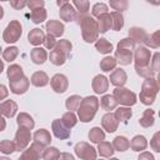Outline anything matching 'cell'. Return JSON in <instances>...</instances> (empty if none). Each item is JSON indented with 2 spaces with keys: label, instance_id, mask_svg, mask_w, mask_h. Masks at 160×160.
<instances>
[{
  "label": "cell",
  "instance_id": "cell-1",
  "mask_svg": "<svg viewBox=\"0 0 160 160\" xmlns=\"http://www.w3.org/2000/svg\"><path fill=\"white\" fill-rule=\"evenodd\" d=\"M78 24L80 25V29H81V36L84 39L85 42H95L98 39H99V24H98V20H95L92 16L88 15L86 14H81L79 12L78 14Z\"/></svg>",
  "mask_w": 160,
  "mask_h": 160
},
{
  "label": "cell",
  "instance_id": "cell-2",
  "mask_svg": "<svg viewBox=\"0 0 160 160\" xmlns=\"http://www.w3.org/2000/svg\"><path fill=\"white\" fill-rule=\"evenodd\" d=\"M134 50H135V41L129 36L125 39H121L118 42L116 50H115V59L120 65H130V62L134 60Z\"/></svg>",
  "mask_w": 160,
  "mask_h": 160
},
{
  "label": "cell",
  "instance_id": "cell-3",
  "mask_svg": "<svg viewBox=\"0 0 160 160\" xmlns=\"http://www.w3.org/2000/svg\"><path fill=\"white\" fill-rule=\"evenodd\" d=\"M100 101L96 96H86L81 100L80 106L78 109V118L81 122H89L91 121L99 109Z\"/></svg>",
  "mask_w": 160,
  "mask_h": 160
},
{
  "label": "cell",
  "instance_id": "cell-4",
  "mask_svg": "<svg viewBox=\"0 0 160 160\" xmlns=\"http://www.w3.org/2000/svg\"><path fill=\"white\" fill-rule=\"evenodd\" d=\"M160 90V86L158 84V81L154 78H146L142 84H141V90H140V101L144 105L150 106L151 104H154L156 95Z\"/></svg>",
  "mask_w": 160,
  "mask_h": 160
},
{
  "label": "cell",
  "instance_id": "cell-5",
  "mask_svg": "<svg viewBox=\"0 0 160 160\" xmlns=\"http://www.w3.org/2000/svg\"><path fill=\"white\" fill-rule=\"evenodd\" d=\"M21 34H22V26H21L20 21L11 20L8 24L4 32H2V40L6 44H12V42H16L20 39Z\"/></svg>",
  "mask_w": 160,
  "mask_h": 160
},
{
  "label": "cell",
  "instance_id": "cell-6",
  "mask_svg": "<svg viewBox=\"0 0 160 160\" xmlns=\"http://www.w3.org/2000/svg\"><path fill=\"white\" fill-rule=\"evenodd\" d=\"M114 96L116 98L118 102L124 106H132L136 104V94L132 92L130 89L124 86H116L114 90Z\"/></svg>",
  "mask_w": 160,
  "mask_h": 160
},
{
  "label": "cell",
  "instance_id": "cell-7",
  "mask_svg": "<svg viewBox=\"0 0 160 160\" xmlns=\"http://www.w3.org/2000/svg\"><path fill=\"white\" fill-rule=\"evenodd\" d=\"M30 140H31L30 130L26 129V128L19 126V129L15 132V139H14L15 145H16V151H24L29 146Z\"/></svg>",
  "mask_w": 160,
  "mask_h": 160
},
{
  "label": "cell",
  "instance_id": "cell-8",
  "mask_svg": "<svg viewBox=\"0 0 160 160\" xmlns=\"http://www.w3.org/2000/svg\"><path fill=\"white\" fill-rule=\"evenodd\" d=\"M74 150H75L76 156L80 158V159H84V160H90V159L94 160V159H96V156H98V152H96L95 148L91 146L90 144L85 142V141L78 142V144L75 145Z\"/></svg>",
  "mask_w": 160,
  "mask_h": 160
},
{
  "label": "cell",
  "instance_id": "cell-9",
  "mask_svg": "<svg viewBox=\"0 0 160 160\" xmlns=\"http://www.w3.org/2000/svg\"><path fill=\"white\" fill-rule=\"evenodd\" d=\"M45 146L38 141H34L29 148H26L22 154L20 155L21 160H38L40 158H42V152H44Z\"/></svg>",
  "mask_w": 160,
  "mask_h": 160
},
{
  "label": "cell",
  "instance_id": "cell-10",
  "mask_svg": "<svg viewBox=\"0 0 160 160\" xmlns=\"http://www.w3.org/2000/svg\"><path fill=\"white\" fill-rule=\"evenodd\" d=\"M150 58H151V52L148 49V46L139 45L138 48H135V50H134L135 65H138V66H146V65L150 64Z\"/></svg>",
  "mask_w": 160,
  "mask_h": 160
},
{
  "label": "cell",
  "instance_id": "cell-11",
  "mask_svg": "<svg viewBox=\"0 0 160 160\" xmlns=\"http://www.w3.org/2000/svg\"><path fill=\"white\" fill-rule=\"evenodd\" d=\"M51 130L55 138L60 140H66L70 138V128H68L61 119H55L51 122Z\"/></svg>",
  "mask_w": 160,
  "mask_h": 160
},
{
  "label": "cell",
  "instance_id": "cell-12",
  "mask_svg": "<svg viewBox=\"0 0 160 160\" xmlns=\"http://www.w3.org/2000/svg\"><path fill=\"white\" fill-rule=\"evenodd\" d=\"M50 85L55 92L64 94L69 88V80L64 74H55L50 79Z\"/></svg>",
  "mask_w": 160,
  "mask_h": 160
},
{
  "label": "cell",
  "instance_id": "cell-13",
  "mask_svg": "<svg viewBox=\"0 0 160 160\" xmlns=\"http://www.w3.org/2000/svg\"><path fill=\"white\" fill-rule=\"evenodd\" d=\"M119 119L116 118L115 112H110L108 111L102 118H101V126L104 130H106L108 132H114L118 130L119 126Z\"/></svg>",
  "mask_w": 160,
  "mask_h": 160
},
{
  "label": "cell",
  "instance_id": "cell-14",
  "mask_svg": "<svg viewBox=\"0 0 160 160\" xmlns=\"http://www.w3.org/2000/svg\"><path fill=\"white\" fill-rule=\"evenodd\" d=\"M30 80L24 75L22 78L18 79V80H14V81H10V91L15 95H21V94H25L28 90H29V86H30Z\"/></svg>",
  "mask_w": 160,
  "mask_h": 160
},
{
  "label": "cell",
  "instance_id": "cell-15",
  "mask_svg": "<svg viewBox=\"0 0 160 160\" xmlns=\"http://www.w3.org/2000/svg\"><path fill=\"white\" fill-rule=\"evenodd\" d=\"M91 86L95 94H104L109 89V79L105 75H96L92 79Z\"/></svg>",
  "mask_w": 160,
  "mask_h": 160
},
{
  "label": "cell",
  "instance_id": "cell-16",
  "mask_svg": "<svg viewBox=\"0 0 160 160\" xmlns=\"http://www.w3.org/2000/svg\"><path fill=\"white\" fill-rule=\"evenodd\" d=\"M78 14H79V11L75 10V8H74L71 4H69V2L65 4L64 6H61V8H60V11H59L60 19L64 20V21H66V22H70V21L76 20Z\"/></svg>",
  "mask_w": 160,
  "mask_h": 160
},
{
  "label": "cell",
  "instance_id": "cell-17",
  "mask_svg": "<svg viewBox=\"0 0 160 160\" xmlns=\"http://www.w3.org/2000/svg\"><path fill=\"white\" fill-rule=\"evenodd\" d=\"M109 80L114 86H124L128 80V75H126L125 70H122L121 68H118V69L115 68L112 70V72L110 74Z\"/></svg>",
  "mask_w": 160,
  "mask_h": 160
},
{
  "label": "cell",
  "instance_id": "cell-18",
  "mask_svg": "<svg viewBox=\"0 0 160 160\" xmlns=\"http://www.w3.org/2000/svg\"><path fill=\"white\" fill-rule=\"evenodd\" d=\"M45 28H46L48 34H51L55 38H60L64 34V30H65V26H64L62 22H60L59 20H52V19L48 20Z\"/></svg>",
  "mask_w": 160,
  "mask_h": 160
},
{
  "label": "cell",
  "instance_id": "cell-19",
  "mask_svg": "<svg viewBox=\"0 0 160 160\" xmlns=\"http://www.w3.org/2000/svg\"><path fill=\"white\" fill-rule=\"evenodd\" d=\"M129 36L135 41L138 42L139 45L141 44H145L148 38H149V34L142 29V28H138V26H132L129 29Z\"/></svg>",
  "mask_w": 160,
  "mask_h": 160
},
{
  "label": "cell",
  "instance_id": "cell-20",
  "mask_svg": "<svg viewBox=\"0 0 160 160\" xmlns=\"http://www.w3.org/2000/svg\"><path fill=\"white\" fill-rule=\"evenodd\" d=\"M0 110H1L2 116H5V118H14L16 111H18V104L14 100H11V99L4 100L0 104Z\"/></svg>",
  "mask_w": 160,
  "mask_h": 160
},
{
  "label": "cell",
  "instance_id": "cell-21",
  "mask_svg": "<svg viewBox=\"0 0 160 160\" xmlns=\"http://www.w3.org/2000/svg\"><path fill=\"white\" fill-rule=\"evenodd\" d=\"M44 40H45V34H44V31H42L41 29H39V28H35V29L30 30L29 34H28V41H29L31 45L38 46V45L42 44Z\"/></svg>",
  "mask_w": 160,
  "mask_h": 160
},
{
  "label": "cell",
  "instance_id": "cell-22",
  "mask_svg": "<svg viewBox=\"0 0 160 160\" xmlns=\"http://www.w3.org/2000/svg\"><path fill=\"white\" fill-rule=\"evenodd\" d=\"M30 58H31V60H32L34 64L41 65V64H44L48 60V52L42 48H34L30 51Z\"/></svg>",
  "mask_w": 160,
  "mask_h": 160
},
{
  "label": "cell",
  "instance_id": "cell-23",
  "mask_svg": "<svg viewBox=\"0 0 160 160\" xmlns=\"http://www.w3.org/2000/svg\"><path fill=\"white\" fill-rule=\"evenodd\" d=\"M30 81H31V84H32L34 86H36V88H44V86H46V85L49 84V76H48V74L44 72V71H35V72L31 75Z\"/></svg>",
  "mask_w": 160,
  "mask_h": 160
},
{
  "label": "cell",
  "instance_id": "cell-24",
  "mask_svg": "<svg viewBox=\"0 0 160 160\" xmlns=\"http://www.w3.org/2000/svg\"><path fill=\"white\" fill-rule=\"evenodd\" d=\"M16 122H18V126L26 128L29 130H32L35 126V121H34L32 116L29 115L28 112H20L16 118Z\"/></svg>",
  "mask_w": 160,
  "mask_h": 160
},
{
  "label": "cell",
  "instance_id": "cell-25",
  "mask_svg": "<svg viewBox=\"0 0 160 160\" xmlns=\"http://www.w3.org/2000/svg\"><path fill=\"white\" fill-rule=\"evenodd\" d=\"M130 148L132 151H144L148 148V140L144 135H136L130 141Z\"/></svg>",
  "mask_w": 160,
  "mask_h": 160
},
{
  "label": "cell",
  "instance_id": "cell-26",
  "mask_svg": "<svg viewBox=\"0 0 160 160\" xmlns=\"http://www.w3.org/2000/svg\"><path fill=\"white\" fill-rule=\"evenodd\" d=\"M98 24H99V30L100 32H106L108 30H110L112 28V19H111V14L105 12L101 14L98 18Z\"/></svg>",
  "mask_w": 160,
  "mask_h": 160
},
{
  "label": "cell",
  "instance_id": "cell-27",
  "mask_svg": "<svg viewBox=\"0 0 160 160\" xmlns=\"http://www.w3.org/2000/svg\"><path fill=\"white\" fill-rule=\"evenodd\" d=\"M114 151H115V148L109 141H104L102 140V141H100L98 144V152L102 158H110V156H112L114 155Z\"/></svg>",
  "mask_w": 160,
  "mask_h": 160
},
{
  "label": "cell",
  "instance_id": "cell-28",
  "mask_svg": "<svg viewBox=\"0 0 160 160\" xmlns=\"http://www.w3.org/2000/svg\"><path fill=\"white\" fill-rule=\"evenodd\" d=\"M118 104H119V102H118L116 98L114 96V94H112V95H110V94L104 95V96L100 99V105H101V108H102L104 110H106V111H110V110L116 109Z\"/></svg>",
  "mask_w": 160,
  "mask_h": 160
},
{
  "label": "cell",
  "instance_id": "cell-29",
  "mask_svg": "<svg viewBox=\"0 0 160 160\" xmlns=\"http://www.w3.org/2000/svg\"><path fill=\"white\" fill-rule=\"evenodd\" d=\"M34 141H38L44 146H48L51 142V135L46 129H39L34 134Z\"/></svg>",
  "mask_w": 160,
  "mask_h": 160
},
{
  "label": "cell",
  "instance_id": "cell-30",
  "mask_svg": "<svg viewBox=\"0 0 160 160\" xmlns=\"http://www.w3.org/2000/svg\"><path fill=\"white\" fill-rule=\"evenodd\" d=\"M154 115H155L154 110L146 109V110L142 112L141 118L139 119V124H140L142 128H150V126H152V125H154V121H155Z\"/></svg>",
  "mask_w": 160,
  "mask_h": 160
},
{
  "label": "cell",
  "instance_id": "cell-31",
  "mask_svg": "<svg viewBox=\"0 0 160 160\" xmlns=\"http://www.w3.org/2000/svg\"><path fill=\"white\" fill-rule=\"evenodd\" d=\"M115 115H116V118L119 119V121L126 124V122L130 120V118L132 116V111H131L130 106H124V105H122V106H120V108H118V109L115 110Z\"/></svg>",
  "mask_w": 160,
  "mask_h": 160
},
{
  "label": "cell",
  "instance_id": "cell-32",
  "mask_svg": "<svg viewBox=\"0 0 160 160\" xmlns=\"http://www.w3.org/2000/svg\"><path fill=\"white\" fill-rule=\"evenodd\" d=\"M8 78H9V81H14V80H18L20 78L24 76V71H22V68L18 64H12L8 68Z\"/></svg>",
  "mask_w": 160,
  "mask_h": 160
},
{
  "label": "cell",
  "instance_id": "cell-33",
  "mask_svg": "<svg viewBox=\"0 0 160 160\" xmlns=\"http://www.w3.org/2000/svg\"><path fill=\"white\" fill-rule=\"evenodd\" d=\"M89 140L94 144H99L100 141L105 140V132L99 126H94L89 131Z\"/></svg>",
  "mask_w": 160,
  "mask_h": 160
},
{
  "label": "cell",
  "instance_id": "cell-34",
  "mask_svg": "<svg viewBox=\"0 0 160 160\" xmlns=\"http://www.w3.org/2000/svg\"><path fill=\"white\" fill-rule=\"evenodd\" d=\"M95 48L100 54H110L112 51V44L104 38H100L95 41Z\"/></svg>",
  "mask_w": 160,
  "mask_h": 160
},
{
  "label": "cell",
  "instance_id": "cell-35",
  "mask_svg": "<svg viewBox=\"0 0 160 160\" xmlns=\"http://www.w3.org/2000/svg\"><path fill=\"white\" fill-rule=\"evenodd\" d=\"M118 65V60L112 56H105L101 61H100V69L104 72H110L111 70H114Z\"/></svg>",
  "mask_w": 160,
  "mask_h": 160
},
{
  "label": "cell",
  "instance_id": "cell-36",
  "mask_svg": "<svg viewBox=\"0 0 160 160\" xmlns=\"http://www.w3.org/2000/svg\"><path fill=\"white\" fill-rule=\"evenodd\" d=\"M30 18H31L32 22L40 24V22H42L44 20H46V18H48V11H46L45 8H38V9H35V10H31Z\"/></svg>",
  "mask_w": 160,
  "mask_h": 160
},
{
  "label": "cell",
  "instance_id": "cell-37",
  "mask_svg": "<svg viewBox=\"0 0 160 160\" xmlns=\"http://www.w3.org/2000/svg\"><path fill=\"white\" fill-rule=\"evenodd\" d=\"M49 59H50V61H51L54 65L60 66V65H64V64H65V61H66L68 56H66L64 52H61V51H59V50L54 49V50L50 52Z\"/></svg>",
  "mask_w": 160,
  "mask_h": 160
},
{
  "label": "cell",
  "instance_id": "cell-38",
  "mask_svg": "<svg viewBox=\"0 0 160 160\" xmlns=\"http://www.w3.org/2000/svg\"><path fill=\"white\" fill-rule=\"evenodd\" d=\"M112 145H114V148H115L116 151H121V152H122V151H126V150L130 148V141H129L125 136L119 135V136H116V138L114 139Z\"/></svg>",
  "mask_w": 160,
  "mask_h": 160
},
{
  "label": "cell",
  "instance_id": "cell-39",
  "mask_svg": "<svg viewBox=\"0 0 160 160\" xmlns=\"http://www.w3.org/2000/svg\"><path fill=\"white\" fill-rule=\"evenodd\" d=\"M111 19H112V30L120 31L124 26V16L120 11H112L111 12Z\"/></svg>",
  "mask_w": 160,
  "mask_h": 160
},
{
  "label": "cell",
  "instance_id": "cell-40",
  "mask_svg": "<svg viewBox=\"0 0 160 160\" xmlns=\"http://www.w3.org/2000/svg\"><path fill=\"white\" fill-rule=\"evenodd\" d=\"M19 55V49L16 46H9L2 51V60L4 61H14Z\"/></svg>",
  "mask_w": 160,
  "mask_h": 160
},
{
  "label": "cell",
  "instance_id": "cell-41",
  "mask_svg": "<svg viewBox=\"0 0 160 160\" xmlns=\"http://www.w3.org/2000/svg\"><path fill=\"white\" fill-rule=\"evenodd\" d=\"M81 98L79 95H71L69 96L66 100H65V106L68 110L70 111H74V110H78L79 106H80V102H81Z\"/></svg>",
  "mask_w": 160,
  "mask_h": 160
},
{
  "label": "cell",
  "instance_id": "cell-42",
  "mask_svg": "<svg viewBox=\"0 0 160 160\" xmlns=\"http://www.w3.org/2000/svg\"><path fill=\"white\" fill-rule=\"evenodd\" d=\"M60 158V152L58 150V148L55 146H45L44 152H42V159L45 160H56Z\"/></svg>",
  "mask_w": 160,
  "mask_h": 160
},
{
  "label": "cell",
  "instance_id": "cell-43",
  "mask_svg": "<svg viewBox=\"0 0 160 160\" xmlns=\"http://www.w3.org/2000/svg\"><path fill=\"white\" fill-rule=\"evenodd\" d=\"M0 151L5 155L12 154L14 151H16V145L15 141H10V140H1L0 141Z\"/></svg>",
  "mask_w": 160,
  "mask_h": 160
},
{
  "label": "cell",
  "instance_id": "cell-44",
  "mask_svg": "<svg viewBox=\"0 0 160 160\" xmlns=\"http://www.w3.org/2000/svg\"><path fill=\"white\" fill-rule=\"evenodd\" d=\"M145 45L148 48H151V49L160 48V30H156L155 32H152L151 35H149Z\"/></svg>",
  "mask_w": 160,
  "mask_h": 160
},
{
  "label": "cell",
  "instance_id": "cell-45",
  "mask_svg": "<svg viewBox=\"0 0 160 160\" xmlns=\"http://www.w3.org/2000/svg\"><path fill=\"white\" fill-rule=\"evenodd\" d=\"M61 120H62V122L68 126V128H74L75 125H76V122H78V116L74 114V111H66L64 115H62V118H61Z\"/></svg>",
  "mask_w": 160,
  "mask_h": 160
},
{
  "label": "cell",
  "instance_id": "cell-46",
  "mask_svg": "<svg viewBox=\"0 0 160 160\" xmlns=\"http://www.w3.org/2000/svg\"><path fill=\"white\" fill-rule=\"evenodd\" d=\"M55 49L59 50V51H61V52H64L66 56H69V54H70V51L72 49V44L69 40H66V39H61V40L58 41Z\"/></svg>",
  "mask_w": 160,
  "mask_h": 160
},
{
  "label": "cell",
  "instance_id": "cell-47",
  "mask_svg": "<svg viewBox=\"0 0 160 160\" xmlns=\"http://www.w3.org/2000/svg\"><path fill=\"white\" fill-rule=\"evenodd\" d=\"M135 71H136V74L139 76H141L144 79H146V78H154V74H155V71L149 65H146V66H138V65H135Z\"/></svg>",
  "mask_w": 160,
  "mask_h": 160
},
{
  "label": "cell",
  "instance_id": "cell-48",
  "mask_svg": "<svg viewBox=\"0 0 160 160\" xmlns=\"http://www.w3.org/2000/svg\"><path fill=\"white\" fill-rule=\"evenodd\" d=\"M109 5L111 9H114L115 11H120V12L128 10L129 8L128 0H109Z\"/></svg>",
  "mask_w": 160,
  "mask_h": 160
},
{
  "label": "cell",
  "instance_id": "cell-49",
  "mask_svg": "<svg viewBox=\"0 0 160 160\" xmlns=\"http://www.w3.org/2000/svg\"><path fill=\"white\" fill-rule=\"evenodd\" d=\"M74 6L76 8V10L81 14H86L90 9V2L89 0H72Z\"/></svg>",
  "mask_w": 160,
  "mask_h": 160
},
{
  "label": "cell",
  "instance_id": "cell-50",
  "mask_svg": "<svg viewBox=\"0 0 160 160\" xmlns=\"http://www.w3.org/2000/svg\"><path fill=\"white\" fill-rule=\"evenodd\" d=\"M108 10H109L108 5H105L104 2H98V4H95V5L92 6V9H91V14H92V16L99 18L101 14L108 12Z\"/></svg>",
  "mask_w": 160,
  "mask_h": 160
},
{
  "label": "cell",
  "instance_id": "cell-51",
  "mask_svg": "<svg viewBox=\"0 0 160 160\" xmlns=\"http://www.w3.org/2000/svg\"><path fill=\"white\" fill-rule=\"evenodd\" d=\"M150 148L155 151V152H160V131H156L151 140H150Z\"/></svg>",
  "mask_w": 160,
  "mask_h": 160
},
{
  "label": "cell",
  "instance_id": "cell-52",
  "mask_svg": "<svg viewBox=\"0 0 160 160\" xmlns=\"http://www.w3.org/2000/svg\"><path fill=\"white\" fill-rule=\"evenodd\" d=\"M42 44H44L45 49H50V50H52V49H55V46H56V44H58V40H56V38H55L54 35L48 34V35L45 36V40H44Z\"/></svg>",
  "mask_w": 160,
  "mask_h": 160
},
{
  "label": "cell",
  "instance_id": "cell-53",
  "mask_svg": "<svg viewBox=\"0 0 160 160\" xmlns=\"http://www.w3.org/2000/svg\"><path fill=\"white\" fill-rule=\"evenodd\" d=\"M151 69L154 71H160V52H155L151 58Z\"/></svg>",
  "mask_w": 160,
  "mask_h": 160
},
{
  "label": "cell",
  "instance_id": "cell-54",
  "mask_svg": "<svg viewBox=\"0 0 160 160\" xmlns=\"http://www.w3.org/2000/svg\"><path fill=\"white\" fill-rule=\"evenodd\" d=\"M45 5V0H28V8L30 10H35L38 8H44Z\"/></svg>",
  "mask_w": 160,
  "mask_h": 160
},
{
  "label": "cell",
  "instance_id": "cell-55",
  "mask_svg": "<svg viewBox=\"0 0 160 160\" xmlns=\"http://www.w3.org/2000/svg\"><path fill=\"white\" fill-rule=\"evenodd\" d=\"M10 5L15 10H21L28 5V0H10Z\"/></svg>",
  "mask_w": 160,
  "mask_h": 160
},
{
  "label": "cell",
  "instance_id": "cell-56",
  "mask_svg": "<svg viewBox=\"0 0 160 160\" xmlns=\"http://www.w3.org/2000/svg\"><path fill=\"white\" fill-rule=\"evenodd\" d=\"M144 159H149V160H154V155L151 152H148V151H144L139 155V160H144Z\"/></svg>",
  "mask_w": 160,
  "mask_h": 160
},
{
  "label": "cell",
  "instance_id": "cell-57",
  "mask_svg": "<svg viewBox=\"0 0 160 160\" xmlns=\"http://www.w3.org/2000/svg\"><path fill=\"white\" fill-rule=\"evenodd\" d=\"M0 90H1V95H0V100H4L8 95V90H6V86L5 85H1L0 86Z\"/></svg>",
  "mask_w": 160,
  "mask_h": 160
},
{
  "label": "cell",
  "instance_id": "cell-58",
  "mask_svg": "<svg viewBox=\"0 0 160 160\" xmlns=\"http://www.w3.org/2000/svg\"><path fill=\"white\" fill-rule=\"evenodd\" d=\"M69 2V0H56V4H58V6H64L65 4H68Z\"/></svg>",
  "mask_w": 160,
  "mask_h": 160
},
{
  "label": "cell",
  "instance_id": "cell-59",
  "mask_svg": "<svg viewBox=\"0 0 160 160\" xmlns=\"http://www.w3.org/2000/svg\"><path fill=\"white\" fill-rule=\"evenodd\" d=\"M149 4H151V5H160V0H146Z\"/></svg>",
  "mask_w": 160,
  "mask_h": 160
},
{
  "label": "cell",
  "instance_id": "cell-60",
  "mask_svg": "<svg viewBox=\"0 0 160 160\" xmlns=\"http://www.w3.org/2000/svg\"><path fill=\"white\" fill-rule=\"evenodd\" d=\"M1 122H2V126H1V130H4V129H5V119H4V118H1Z\"/></svg>",
  "mask_w": 160,
  "mask_h": 160
},
{
  "label": "cell",
  "instance_id": "cell-61",
  "mask_svg": "<svg viewBox=\"0 0 160 160\" xmlns=\"http://www.w3.org/2000/svg\"><path fill=\"white\" fill-rule=\"evenodd\" d=\"M156 81H158V84H159V86H160V71H159V74H158V78H156Z\"/></svg>",
  "mask_w": 160,
  "mask_h": 160
},
{
  "label": "cell",
  "instance_id": "cell-62",
  "mask_svg": "<svg viewBox=\"0 0 160 160\" xmlns=\"http://www.w3.org/2000/svg\"><path fill=\"white\" fill-rule=\"evenodd\" d=\"M1 1H8V0H1Z\"/></svg>",
  "mask_w": 160,
  "mask_h": 160
},
{
  "label": "cell",
  "instance_id": "cell-63",
  "mask_svg": "<svg viewBox=\"0 0 160 160\" xmlns=\"http://www.w3.org/2000/svg\"><path fill=\"white\" fill-rule=\"evenodd\" d=\"M159 118H160V111H159Z\"/></svg>",
  "mask_w": 160,
  "mask_h": 160
}]
</instances>
